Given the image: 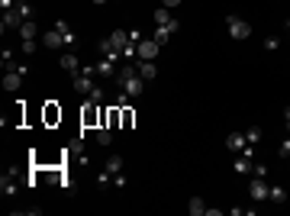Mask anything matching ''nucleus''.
Masks as SVG:
<instances>
[{"label": "nucleus", "instance_id": "10", "mask_svg": "<svg viewBox=\"0 0 290 216\" xmlns=\"http://www.w3.org/2000/svg\"><path fill=\"white\" fill-rule=\"evenodd\" d=\"M42 45H45V49H62V45H65V36L58 33V29H49V33L42 36Z\"/></svg>", "mask_w": 290, "mask_h": 216}, {"label": "nucleus", "instance_id": "16", "mask_svg": "<svg viewBox=\"0 0 290 216\" xmlns=\"http://www.w3.org/2000/svg\"><path fill=\"white\" fill-rule=\"evenodd\" d=\"M62 68L71 71V74H78V55H74V52H65V55H62Z\"/></svg>", "mask_w": 290, "mask_h": 216}, {"label": "nucleus", "instance_id": "25", "mask_svg": "<svg viewBox=\"0 0 290 216\" xmlns=\"http://www.w3.org/2000/svg\"><path fill=\"white\" fill-rule=\"evenodd\" d=\"M97 142H100V145H110V126H100V129H97Z\"/></svg>", "mask_w": 290, "mask_h": 216}, {"label": "nucleus", "instance_id": "30", "mask_svg": "<svg viewBox=\"0 0 290 216\" xmlns=\"http://www.w3.org/2000/svg\"><path fill=\"white\" fill-rule=\"evenodd\" d=\"M97 184H100V187H106V184H110V171H103L100 177H97Z\"/></svg>", "mask_w": 290, "mask_h": 216}, {"label": "nucleus", "instance_id": "11", "mask_svg": "<svg viewBox=\"0 0 290 216\" xmlns=\"http://www.w3.org/2000/svg\"><path fill=\"white\" fill-rule=\"evenodd\" d=\"M23 87V71H7L4 74V90H20Z\"/></svg>", "mask_w": 290, "mask_h": 216}, {"label": "nucleus", "instance_id": "4", "mask_svg": "<svg viewBox=\"0 0 290 216\" xmlns=\"http://www.w3.org/2000/svg\"><path fill=\"white\" fill-rule=\"evenodd\" d=\"M135 55H139L142 61H155L158 55H162V45H158L155 39H142L139 45H135Z\"/></svg>", "mask_w": 290, "mask_h": 216}, {"label": "nucleus", "instance_id": "9", "mask_svg": "<svg viewBox=\"0 0 290 216\" xmlns=\"http://www.w3.org/2000/svg\"><path fill=\"white\" fill-rule=\"evenodd\" d=\"M245 145H248L245 133H229V136H226V149H229V152H242Z\"/></svg>", "mask_w": 290, "mask_h": 216}, {"label": "nucleus", "instance_id": "21", "mask_svg": "<svg viewBox=\"0 0 290 216\" xmlns=\"http://www.w3.org/2000/svg\"><path fill=\"white\" fill-rule=\"evenodd\" d=\"M58 120H62V110H58L55 103H49L45 106V123H58Z\"/></svg>", "mask_w": 290, "mask_h": 216}, {"label": "nucleus", "instance_id": "12", "mask_svg": "<svg viewBox=\"0 0 290 216\" xmlns=\"http://www.w3.org/2000/svg\"><path fill=\"white\" fill-rule=\"evenodd\" d=\"M207 210H210V206L203 203V197H190L187 200V213L190 216H207Z\"/></svg>", "mask_w": 290, "mask_h": 216}, {"label": "nucleus", "instance_id": "28", "mask_svg": "<svg viewBox=\"0 0 290 216\" xmlns=\"http://www.w3.org/2000/svg\"><path fill=\"white\" fill-rule=\"evenodd\" d=\"M23 52H26V55H33V52H36V39H23Z\"/></svg>", "mask_w": 290, "mask_h": 216}, {"label": "nucleus", "instance_id": "13", "mask_svg": "<svg viewBox=\"0 0 290 216\" xmlns=\"http://www.w3.org/2000/svg\"><path fill=\"white\" fill-rule=\"evenodd\" d=\"M139 78H142V81H155V78H158L155 61H142V65H139Z\"/></svg>", "mask_w": 290, "mask_h": 216}, {"label": "nucleus", "instance_id": "6", "mask_svg": "<svg viewBox=\"0 0 290 216\" xmlns=\"http://www.w3.org/2000/svg\"><path fill=\"white\" fill-rule=\"evenodd\" d=\"M94 87H97V84L90 81V68H84V71L74 74V90H78V94H90Z\"/></svg>", "mask_w": 290, "mask_h": 216}, {"label": "nucleus", "instance_id": "19", "mask_svg": "<svg viewBox=\"0 0 290 216\" xmlns=\"http://www.w3.org/2000/svg\"><path fill=\"white\" fill-rule=\"evenodd\" d=\"M106 171H110V174H119V171H123V158H119V155H110V158H106Z\"/></svg>", "mask_w": 290, "mask_h": 216}, {"label": "nucleus", "instance_id": "22", "mask_svg": "<svg viewBox=\"0 0 290 216\" xmlns=\"http://www.w3.org/2000/svg\"><path fill=\"white\" fill-rule=\"evenodd\" d=\"M152 39H155L158 45H165L168 39H171V29H168V26H158V29H155V36H152Z\"/></svg>", "mask_w": 290, "mask_h": 216}, {"label": "nucleus", "instance_id": "26", "mask_svg": "<svg viewBox=\"0 0 290 216\" xmlns=\"http://www.w3.org/2000/svg\"><path fill=\"white\" fill-rule=\"evenodd\" d=\"M132 120H135V117H132V110H129V106L123 103V126L129 129V126H132Z\"/></svg>", "mask_w": 290, "mask_h": 216}, {"label": "nucleus", "instance_id": "5", "mask_svg": "<svg viewBox=\"0 0 290 216\" xmlns=\"http://www.w3.org/2000/svg\"><path fill=\"white\" fill-rule=\"evenodd\" d=\"M268 190H271V187L264 184V177H258V174H255V181L248 184V197L255 200V203H261V200H268Z\"/></svg>", "mask_w": 290, "mask_h": 216}, {"label": "nucleus", "instance_id": "15", "mask_svg": "<svg viewBox=\"0 0 290 216\" xmlns=\"http://www.w3.org/2000/svg\"><path fill=\"white\" fill-rule=\"evenodd\" d=\"M97 74H103V78H113V74H116V65H113V58H100V65H97Z\"/></svg>", "mask_w": 290, "mask_h": 216}, {"label": "nucleus", "instance_id": "27", "mask_svg": "<svg viewBox=\"0 0 290 216\" xmlns=\"http://www.w3.org/2000/svg\"><path fill=\"white\" fill-rule=\"evenodd\" d=\"M245 139H248V145H255L258 139H261V129H248V133H245Z\"/></svg>", "mask_w": 290, "mask_h": 216}, {"label": "nucleus", "instance_id": "20", "mask_svg": "<svg viewBox=\"0 0 290 216\" xmlns=\"http://www.w3.org/2000/svg\"><path fill=\"white\" fill-rule=\"evenodd\" d=\"M100 55H103V58H116L119 52L113 49V42H110V39H100Z\"/></svg>", "mask_w": 290, "mask_h": 216}, {"label": "nucleus", "instance_id": "17", "mask_svg": "<svg viewBox=\"0 0 290 216\" xmlns=\"http://www.w3.org/2000/svg\"><path fill=\"white\" fill-rule=\"evenodd\" d=\"M20 39H36V23H33V20H23V26H20Z\"/></svg>", "mask_w": 290, "mask_h": 216}, {"label": "nucleus", "instance_id": "14", "mask_svg": "<svg viewBox=\"0 0 290 216\" xmlns=\"http://www.w3.org/2000/svg\"><path fill=\"white\" fill-rule=\"evenodd\" d=\"M155 23H158V26H168V29H171V23H174L171 10H168V7H158V10H155Z\"/></svg>", "mask_w": 290, "mask_h": 216}, {"label": "nucleus", "instance_id": "23", "mask_svg": "<svg viewBox=\"0 0 290 216\" xmlns=\"http://www.w3.org/2000/svg\"><path fill=\"white\" fill-rule=\"evenodd\" d=\"M55 29L65 36V45H71V42H74V36H71V29H68V23H65V20H58V23H55Z\"/></svg>", "mask_w": 290, "mask_h": 216}, {"label": "nucleus", "instance_id": "1", "mask_svg": "<svg viewBox=\"0 0 290 216\" xmlns=\"http://www.w3.org/2000/svg\"><path fill=\"white\" fill-rule=\"evenodd\" d=\"M116 84L123 87L126 97H139L142 87H145V81L135 74V68H123V71H116Z\"/></svg>", "mask_w": 290, "mask_h": 216}, {"label": "nucleus", "instance_id": "7", "mask_svg": "<svg viewBox=\"0 0 290 216\" xmlns=\"http://www.w3.org/2000/svg\"><path fill=\"white\" fill-rule=\"evenodd\" d=\"M110 42H113V49H116L119 55H123L129 45H135L132 39H129V33H126V29H113V33H110Z\"/></svg>", "mask_w": 290, "mask_h": 216}, {"label": "nucleus", "instance_id": "24", "mask_svg": "<svg viewBox=\"0 0 290 216\" xmlns=\"http://www.w3.org/2000/svg\"><path fill=\"white\" fill-rule=\"evenodd\" d=\"M0 194H4V197H13V194H17V184L4 177V181H0Z\"/></svg>", "mask_w": 290, "mask_h": 216}, {"label": "nucleus", "instance_id": "3", "mask_svg": "<svg viewBox=\"0 0 290 216\" xmlns=\"http://www.w3.org/2000/svg\"><path fill=\"white\" fill-rule=\"evenodd\" d=\"M81 123H84V126H100V123H103V113L100 110H97V100H84V110H81Z\"/></svg>", "mask_w": 290, "mask_h": 216}, {"label": "nucleus", "instance_id": "32", "mask_svg": "<svg viewBox=\"0 0 290 216\" xmlns=\"http://www.w3.org/2000/svg\"><path fill=\"white\" fill-rule=\"evenodd\" d=\"M284 120H287V126H290V106H287V110H284Z\"/></svg>", "mask_w": 290, "mask_h": 216}, {"label": "nucleus", "instance_id": "8", "mask_svg": "<svg viewBox=\"0 0 290 216\" xmlns=\"http://www.w3.org/2000/svg\"><path fill=\"white\" fill-rule=\"evenodd\" d=\"M0 26H4V33H7V29H20V26H23V13H20V10H4Z\"/></svg>", "mask_w": 290, "mask_h": 216}, {"label": "nucleus", "instance_id": "18", "mask_svg": "<svg viewBox=\"0 0 290 216\" xmlns=\"http://www.w3.org/2000/svg\"><path fill=\"white\" fill-rule=\"evenodd\" d=\"M268 200H271V203H287V190L284 187H271L268 190Z\"/></svg>", "mask_w": 290, "mask_h": 216}, {"label": "nucleus", "instance_id": "29", "mask_svg": "<svg viewBox=\"0 0 290 216\" xmlns=\"http://www.w3.org/2000/svg\"><path fill=\"white\" fill-rule=\"evenodd\" d=\"M280 155L290 158V139H284V142H280Z\"/></svg>", "mask_w": 290, "mask_h": 216}, {"label": "nucleus", "instance_id": "33", "mask_svg": "<svg viewBox=\"0 0 290 216\" xmlns=\"http://www.w3.org/2000/svg\"><path fill=\"white\" fill-rule=\"evenodd\" d=\"M94 4H97V7H100V4H106V0H94Z\"/></svg>", "mask_w": 290, "mask_h": 216}, {"label": "nucleus", "instance_id": "31", "mask_svg": "<svg viewBox=\"0 0 290 216\" xmlns=\"http://www.w3.org/2000/svg\"><path fill=\"white\" fill-rule=\"evenodd\" d=\"M162 7H168V10H174V7H181V0H162Z\"/></svg>", "mask_w": 290, "mask_h": 216}, {"label": "nucleus", "instance_id": "2", "mask_svg": "<svg viewBox=\"0 0 290 216\" xmlns=\"http://www.w3.org/2000/svg\"><path fill=\"white\" fill-rule=\"evenodd\" d=\"M226 26H229V36H232L235 42H245L251 36V26L245 20H239V17H226Z\"/></svg>", "mask_w": 290, "mask_h": 216}]
</instances>
